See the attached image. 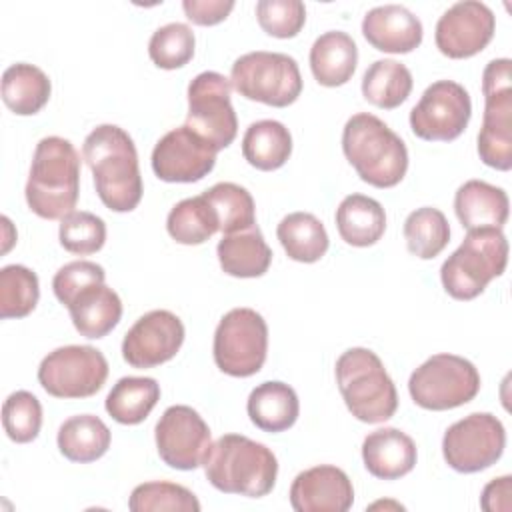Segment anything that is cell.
Wrapping results in <instances>:
<instances>
[{
	"label": "cell",
	"mask_w": 512,
	"mask_h": 512,
	"mask_svg": "<svg viewBox=\"0 0 512 512\" xmlns=\"http://www.w3.org/2000/svg\"><path fill=\"white\" fill-rule=\"evenodd\" d=\"M82 156L92 170L102 204L112 212H132L142 200V176L134 140L116 124L96 126L84 140Z\"/></svg>",
	"instance_id": "cell-1"
},
{
	"label": "cell",
	"mask_w": 512,
	"mask_h": 512,
	"mask_svg": "<svg viewBox=\"0 0 512 512\" xmlns=\"http://www.w3.org/2000/svg\"><path fill=\"white\" fill-rule=\"evenodd\" d=\"M28 208L46 220L74 212L80 194V154L70 140L46 136L36 144L24 188Z\"/></svg>",
	"instance_id": "cell-2"
},
{
	"label": "cell",
	"mask_w": 512,
	"mask_h": 512,
	"mask_svg": "<svg viewBox=\"0 0 512 512\" xmlns=\"http://www.w3.org/2000/svg\"><path fill=\"white\" fill-rule=\"evenodd\" d=\"M208 482L224 494L262 498L278 476L274 452L242 434H224L210 444L202 462Z\"/></svg>",
	"instance_id": "cell-3"
},
{
	"label": "cell",
	"mask_w": 512,
	"mask_h": 512,
	"mask_svg": "<svg viewBox=\"0 0 512 512\" xmlns=\"http://www.w3.org/2000/svg\"><path fill=\"white\" fill-rule=\"evenodd\" d=\"M342 150L358 176L376 188L396 186L408 170L404 140L378 116L360 112L342 130Z\"/></svg>",
	"instance_id": "cell-4"
},
{
	"label": "cell",
	"mask_w": 512,
	"mask_h": 512,
	"mask_svg": "<svg viewBox=\"0 0 512 512\" xmlns=\"http://www.w3.org/2000/svg\"><path fill=\"white\" fill-rule=\"evenodd\" d=\"M334 372L344 404L356 420L378 424L394 416L398 392L376 352L348 348L336 360Z\"/></svg>",
	"instance_id": "cell-5"
},
{
	"label": "cell",
	"mask_w": 512,
	"mask_h": 512,
	"mask_svg": "<svg viewBox=\"0 0 512 512\" xmlns=\"http://www.w3.org/2000/svg\"><path fill=\"white\" fill-rule=\"evenodd\" d=\"M508 264V240L500 228L468 230L462 244L444 260L440 280L456 300H472Z\"/></svg>",
	"instance_id": "cell-6"
},
{
	"label": "cell",
	"mask_w": 512,
	"mask_h": 512,
	"mask_svg": "<svg viewBox=\"0 0 512 512\" xmlns=\"http://www.w3.org/2000/svg\"><path fill=\"white\" fill-rule=\"evenodd\" d=\"M484 118L478 132V156L496 170L512 168V62L490 60L482 72Z\"/></svg>",
	"instance_id": "cell-7"
},
{
	"label": "cell",
	"mask_w": 512,
	"mask_h": 512,
	"mask_svg": "<svg viewBox=\"0 0 512 512\" xmlns=\"http://www.w3.org/2000/svg\"><path fill=\"white\" fill-rule=\"evenodd\" d=\"M230 84L240 96L274 108L294 104L302 92L298 62L288 54L266 50L236 58L230 70Z\"/></svg>",
	"instance_id": "cell-8"
},
{
	"label": "cell",
	"mask_w": 512,
	"mask_h": 512,
	"mask_svg": "<svg viewBox=\"0 0 512 512\" xmlns=\"http://www.w3.org/2000/svg\"><path fill=\"white\" fill-rule=\"evenodd\" d=\"M480 390L476 366L456 354H434L408 380V392L424 410H452L468 404Z\"/></svg>",
	"instance_id": "cell-9"
},
{
	"label": "cell",
	"mask_w": 512,
	"mask_h": 512,
	"mask_svg": "<svg viewBox=\"0 0 512 512\" xmlns=\"http://www.w3.org/2000/svg\"><path fill=\"white\" fill-rule=\"evenodd\" d=\"M214 362L234 378H248L266 362L268 326L252 308H232L226 312L214 332Z\"/></svg>",
	"instance_id": "cell-10"
},
{
	"label": "cell",
	"mask_w": 512,
	"mask_h": 512,
	"mask_svg": "<svg viewBox=\"0 0 512 512\" xmlns=\"http://www.w3.org/2000/svg\"><path fill=\"white\" fill-rule=\"evenodd\" d=\"M230 90V80L214 70L200 72L188 84L186 126L216 152L228 148L238 134Z\"/></svg>",
	"instance_id": "cell-11"
},
{
	"label": "cell",
	"mask_w": 512,
	"mask_h": 512,
	"mask_svg": "<svg viewBox=\"0 0 512 512\" xmlns=\"http://www.w3.org/2000/svg\"><path fill=\"white\" fill-rule=\"evenodd\" d=\"M108 378V360L92 346H60L38 366L40 386L54 398L94 396Z\"/></svg>",
	"instance_id": "cell-12"
},
{
	"label": "cell",
	"mask_w": 512,
	"mask_h": 512,
	"mask_svg": "<svg viewBox=\"0 0 512 512\" xmlns=\"http://www.w3.org/2000/svg\"><path fill=\"white\" fill-rule=\"evenodd\" d=\"M506 446L502 422L490 412H474L448 426L442 438L446 464L462 474H474L496 464Z\"/></svg>",
	"instance_id": "cell-13"
},
{
	"label": "cell",
	"mask_w": 512,
	"mask_h": 512,
	"mask_svg": "<svg viewBox=\"0 0 512 512\" xmlns=\"http://www.w3.org/2000/svg\"><path fill=\"white\" fill-rule=\"evenodd\" d=\"M470 114L468 90L454 80H438L424 90L420 102L410 110V128L422 140L450 142L466 130Z\"/></svg>",
	"instance_id": "cell-14"
},
{
	"label": "cell",
	"mask_w": 512,
	"mask_h": 512,
	"mask_svg": "<svg viewBox=\"0 0 512 512\" xmlns=\"http://www.w3.org/2000/svg\"><path fill=\"white\" fill-rule=\"evenodd\" d=\"M156 450L164 464L176 470H196L210 448V428L190 406L176 404L164 410L154 430Z\"/></svg>",
	"instance_id": "cell-15"
},
{
	"label": "cell",
	"mask_w": 512,
	"mask_h": 512,
	"mask_svg": "<svg viewBox=\"0 0 512 512\" xmlns=\"http://www.w3.org/2000/svg\"><path fill=\"white\" fill-rule=\"evenodd\" d=\"M496 30L494 12L478 0L452 4L436 22V48L454 60L482 52Z\"/></svg>",
	"instance_id": "cell-16"
},
{
	"label": "cell",
	"mask_w": 512,
	"mask_h": 512,
	"mask_svg": "<svg viewBox=\"0 0 512 512\" xmlns=\"http://www.w3.org/2000/svg\"><path fill=\"white\" fill-rule=\"evenodd\" d=\"M184 342V324L170 310L140 316L122 340V358L132 368H156L176 356Z\"/></svg>",
	"instance_id": "cell-17"
},
{
	"label": "cell",
	"mask_w": 512,
	"mask_h": 512,
	"mask_svg": "<svg viewBox=\"0 0 512 512\" xmlns=\"http://www.w3.org/2000/svg\"><path fill=\"white\" fill-rule=\"evenodd\" d=\"M216 150L186 124L166 132L152 150V170L164 182H198L216 164Z\"/></svg>",
	"instance_id": "cell-18"
},
{
	"label": "cell",
	"mask_w": 512,
	"mask_h": 512,
	"mask_svg": "<svg viewBox=\"0 0 512 512\" xmlns=\"http://www.w3.org/2000/svg\"><path fill=\"white\" fill-rule=\"evenodd\" d=\"M290 504L296 512H346L354 504V488L344 470L320 464L292 480Z\"/></svg>",
	"instance_id": "cell-19"
},
{
	"label": "cell",
	"mask_w": 512,
	"mask_h": 512,
	"mask_svg": "<svg viewBox=\"0 0 512 512\" xmlns=\"http://www.w3.org/2000/svg\"><path fill=\"white\" fill-rule=\"evenodd\" d=\"M362 34L380 52L408 54L422 44V22L400 4H384L366 12Z\"/></svg>",
	"instance_id": "cell-20"
},
{
	"label": "cell",
	"mask_w": 512,
	"mask_h": 512,
	"mask_svg": "<svg viewBox=\"0 0 512 512\" xmlns=\"http://www.w3.org/2000/svg\"><path fill=\"white\" fill-rule=\"evenodd\" d=\"M416 444L398 428H378L362 442L366 470L380 480H398L416 466Z\"/></svg>",
	"instance_id": "cell-21"
},
{
	"label": "cell",
	"mask_w": 512,
	"mask_h": 512,
	"mask_svg": "<svg viewBox=\"0 0 512 512\" xmlns=\"http://www.w3.org/2000/svg\"><path fill=\"white\" fill-rule=\"evenodd\" d=\"M454 212L466 230H502L510 212L508 194L484 180H468L456 190Z\"/></svg>",
	"instance_id": "cell-22"
},
{
	"label": "cell",
	"mask_w": 512,
	"mask_h": 512,
	"mask_svg": "<svg viewBox=\"0 0 512 512\" xmlns=\"http://www.w3.org/2000/svg\"><path fill=\"white\" fill-rule=\"evenodd\" d=\"M74 328L84 338H104L122 318V300L106 284H92L66 306Z\"/></svg>",
	"instance_id": "cell-23"
},
{
	"label": "cell",
	"mask_w": 512,
	"mask_h": 512,
	"mask_svg": "<svg viewBox=\"0 0 512 512\" xmlns=\"http://www.w3.org/2000/svg\"><path fill=\"white\" fill-rule=\"evenodd\" d=\"M216 254L222 270L234 278H258L268 272L272 262V250L256 224L224 234Z\"/></svg>",
	"instance_id": "cell-24"
},
{
	"label": "cell",
	"mask_w": 512,
	"mask_h": 512,
	"mask_svg": "<svg viewBox=\"0 0 512 512\" xmlns=\"http://www.w3.org/2000/svg\"><path fill=\"white\" fill-rule=\"evenodd\" d=\"M358 64V48L350 34L330 30L318 36L310 48V70L318 84L336 88L346 84Z\"/></svg>",
	"instance_id": "cell-25"
},
{
	"label": "cell",
	"mask_w": 512,
	"mask_h": 512,
	"mask_svg": "<svg viewBox=\"0 0 512 512\" xmlns=\"http://www.w3.org/2000/svg\"><path fill=\"white\" fill-rule=\"evenodd\" d=\"M246 412L256 428L264 432H284L298 420L300 402L292 386L268 380L250 392Z\"/></svg>",
	"instance_id": "cell-26"
},
{
	"label": "cell",
	"mask_w": 512,
	"mask_h": 512,
	"mask_svg": "<svg viewBox=\"0 0 512 512\" xmlns=\"http://www.w3.org/2000/svg\"><path fill=\"white\" fill-rule=\"evenodd\" d=\"M336 228L346 244L366 248L384 236L386 212L378 200L350 194L336 208Z\"/></svg>",
	"instance_id": "cell-27"
},
{
	"label": "cell",
	"mask_w": 512,
	"mask_h": 512,
	"mask_svg": "<svg viewBox=\"0 0 512 512\" xmlns=\"http://www.w3.org/2000/svg\"><path fill=\"white\" fill-rule=\"evenodd\" d=\"M50 78L34 64L18 62L2 74V100L18 116L40 112L50 100Z\"/></svg>",
	"instance_id": "cell-28"
},
{
	"label": "cell",
	"mask_w": 512,
	"mask_h": 512,
	"mask_svg": "<svg viewBox=\"0 0 512 512\" xmlns=\"http://www.w3.org/2000/svg\"><path fill=\"white\" fill-rule=\"evenodd\" d=\"M110 428L94 414H78L58 428V450L70 462L88 464L102 458L110 448Z\"/></svg>",
	"instance_id": "cell-29"
},
{
	"label": "cell",
	"mask_w": 512,
	"mask_h": 512,
	"mask_svg": "<svg viewBox=\"0 0 512 512\" xmlns=\"http://www.w3.org/2000/svg\"><path fill=\"white\" fill-rule=\"evenodd\" d=\"M292 154L290 130L278 120L252 122L242 138V156L256 170H278Z\"/></svg>",
	"instance_id": "cell-30"
},
{
	"label": "cell",
	"mask_w": 512,
	"mask_h": 512,
	"mask_svg": "<svg viewBox=\"0 0 512 512\" xmlns=\"http://www.w3.org/2000/svg\"><path fill=\"white\" fill-rule=\"evenodd\" d=\"M160 400V384L148 376H124L106 396V412L126 426L140 424L148 418Z\"/></svg>",
	"instance_id": "cell-31"
},
{
	"label": "cell",
	"mask_w": 512,
	"mask_h": 512,
	"mask_svg": "<svg viewBox=\"0 0 512 512\" xmlns=\"http://www.w3.org/2000/svg\"><path fill=\"white\" fill-rule=\"evenodd\" d=\"M276 236L288 258L304 264L318 262L330 246L324 224L310 212L284 216L276 228Z\"/></svg>",
	"instance_id": "cell-32"
},
{
	"label": "cell",
	"mask_w": 512,
	"mask_h": 512,
	"mask_svg": "<svg viewBox=\"0 0 512 512\" xmlns=\"http://www.w3.org/2000/svg\"><path fill=\"white\" fill-rule=\"evenodd\" d=\"M412 74L410 70L396 60L384 58L368 66L362 78V96L384 110L398 108L412 92Z\"/></svg>",
	"instance_id": "cell-33"
},
{
	"label": "cell",
	"mask_w": 512,
	"mask_h": 512,
	"mask_svg": "<svg viewBox=\"0 0 512 512\" xmlns=\"http://www.w3.org/2000/svg\"><path fill=\"white\" fill-rule=\"evenodd\" d=\"M166 230L178 244L196 246L218 232V218L210 202L200 194L180 200L168 212Z\"/></svg>",
	"instance_id": "cell-34"
},
{
	"label": "cell",
	"mask_w": 512,
	"mask_h": 512,
	"mask_svg": "<svg viewBox=\"0 0 512 512\" xmlns=\"http://www.w3.org/2000/svg\"><path fill=\"white\" fill-rule=\"evenodd\" d=\"M404 240L410 254L430 260L450 242V224L438 208H416L404 222Z\"/></svg>",
	"instance_id": "cell-35"
},
{
	"label": "cell",
	"mask_w": 512,
	"mask_h": 512,
	"mask_svg": "<svg viewBox=\"0 0 512 512\" xmlns=\"http://www.w3.org/2000/svg\"><path fill=\"white\" fill-rule=\"evenodd\" d=\"M216 212L218 230L222 234L238 232L256 224V208L252 194L234 182H218L202 194Z\"/></svg>",
	"instance_id": "cell-36"
},
{
	"label": "cell",
	"mask_w": 512,
	"mask_h": 512,
	"mask_svg": "<svg viewBox=\"0 0 512 512\" xmlns=\"http://www.w3.org/2000/svg\"><path fill=\"white\" fill-rule=\"evenodd\" d=\"M40 298L38 276L22 264H8L0 270V318L28 316Z\"/></svg>",
	"instance_id": "cell-37"
},
{
	"label": "cell",
	"mask_w": 512,
	"mask_h": 512,
	"mask_svg": "<svg viewBox=\"0 0 512 512\" xmlns=\"http://www.w3.org/2000/svg\"><path fill=\"white\" fill-rule=\"evenodd\" d=\"M128 508L132 512H200V502L188 488L158 480L138 484L128 498Z\"/></svg>",
	"instance_id": "cell-38"
},
{
	"label": "cell",
	"mask_w": 512,
	"mask_h": 512,
	"mask_svg": "<svg viewBox=\"0 0 512 512\" xmlns=\"http://www.w3.org/2000/svg\"><path fill=\"white\" fill-rule=\"evenodd\" d=\"M194 46L196 38L192 28L182 22H170L152 34L148 42V54L158 68L176 70L192 60Z\"/></svg>",
	"instance_id": "cell-39"
},
{
	"label": "cell",
	"mask_w": 512,
	"mask_h": 512,
	"mask_svg": "<svg viewBox=\"0 0 512 512\" xmlns=\"http://www.w3.org/2000/svg\"><path fill=\"white\" fill-rule=\"evenodd\" d=\"M2 426L12 442L26 444L36 440L42 428V404L28 390L12 392L2 406Z\"/></svg>",
	"instance_id": "cell-40"
},
{
	"label": "cell",
	"mask_w": 512,
	"mask_h": 512,
	"mask_svg": "<svg viewBox=\"0 0 512 512\" xmlns=\"http://www.w3.org/2000/svg\"><path fill=\"white\" fill-rule=\"evenodd\" d=\"M58 238L64 250L80 256H88L98 252L106 242V224L100 216L74 210L60 220Z\"/></svg>",
	"instance_id": "cell-41"
},
{
	"label": "cell",
	"mask_w": 512,
	"mask_h": 512,
	"mask_svg": "<svg viewBox=\"0 0 512 512\" xmlns=\"http://www.w3.org/2000/svg\"><path fill=\"white\" fill-rule=\"evenodd\" d=\"M256 18L268 36L294 38L306 22V8L300 0H260Z\"/></svg>",
	"instance_id": "cell-42"
},
{
	"label": "cell",
	"mask_w": 512,
	"mask_h": 512,
	"mask_svg": "<svg viewBox=\"0 0 512 512\" xmlns=\"http://www.w3.org/2000/svg\"><path fill=\"white\" fill-rule=\"evenodd\" d=\"M106 272L100 264L90 260H74L64 264L52 278V290L56 298L68 306L72 298L92 284H104Z\"/></svg>",
	"instance_id": "cell-43"
},
{
	"label": "cell",
	"mask_w": 512,
	"mask_h": 512,
	"mask_svg": "<svg viewBox=\"0 0 512 512\" xmlns=\"http://www.w3.org/2000/svg\"><path fill=\"white\" fill-rule=\"evenodd\" d=\"M184 14L198 26H214L222 22L234 8L232 0H184Z\"/></svg>",
	"instance_id": "cell-44"
},
{
	"label": "cell",
	"mask_w": 512,
	"mask_h": 512,
	"mask_svg": "<svg viewBox=\"0 0 512 512\" xmlns=\"http://www.w3.org/2000/svg\"><path fill=\"white\" fill-rule=\"evenodd\" d=\"M512 476H500L488 482L480 496V506L486 512H510L512 510Z\"/></svg>",
	"instance_id": "cell-45"
}]
</instances>
